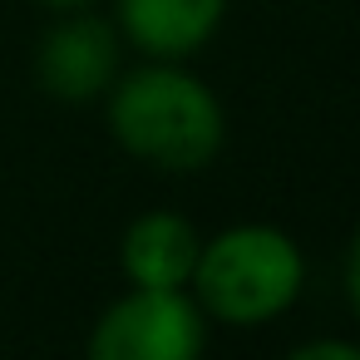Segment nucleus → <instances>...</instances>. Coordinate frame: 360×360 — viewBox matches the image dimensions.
Masks as SVG:
<instances>
[{"instance_id":"f257e3e1","label":"nucleus","mask_w":360,"mask_h":360,"mask_svg":"<svg viewBox=\"0 0 360 360\" xmlns=\"http://www.w3.org/2000/svg\"><path fill=\"white\" fill-rule=\"evenodd\" d=\"M109 134L124 153L163 173H193L222 153L227 119L183 60H148L109 84Z\"/></svg>"},{"instance_id":"f03ea898","label":"nucleus","mask_w":360,"mask_h":360,"mask_svg":"<svg viewBox=\"0 0 360 360\" xmlns=\"http://www.w3.org/2000/svg\"><path fill=\"white\" fill-rule=\"evenodd\" d=\"M188 286L207 321L266 326L296 306L306 286V257L291 232L271 222H237L202 242Z\"/></svg>"},{"instance_id":"7ed1b4c3","label":"nucleus","mask_w":360,"mask_h":360,"mask_svg":"<svg viewBox=\"0 0 360 360\" xmlns=\"http://www.w3.org/2000/svg\"><path fill=\"white\" fill-rule=\"evenodd\" d=\"M207 316L188 291H124L89 330L84 360H202Z\"/></svg>"},{"instance_id":"20e7f679","label":"nucleus","mask_w":360,"mask_h":360,"mask_svg":"<svg viewBox=\"0 0 360 360\" xmlns=\"http://www.w3.org/2000/svg\"><path fill=\"white\" fill-rule=\"evenodd\" d=\"M35 79L50 99H65V104H89V99L109 94V84L119 79V35H114V25H104L99 15L70 11L40 40Z\"/></svg>"},{"instance_id":"39448f33","label":"nucleus","mask_w":360,"mask_h":360,"mask_svg":"<svg viewBox=\"0 0 360 360\" xmlns=\"http://www.w3.org/2000/svg\"><path fill=\"white\" fill-rule=\"evenodd\" d=\"M202 237L188 217L158 207L129 222L124 242H119V266L129 276V286H148V291H188L193 266H198Z\"/></svg>"},{"instance_id":"423d86ee","label":"nucleus","mask_w":360,"mask_h":360,"mask_svg":"<svg viewBox=\"0 0 360 360\" xmlns=\"http://www.w3.org/2000/svg\"><path fill=\"white\" fill-rule=\"evenodd\" d=\"M227 15V0H119V25L148 60L198 55Z\"/></svg>"},{"instance_id":"0eeeda50","label":"nucleus","mask_w":360,"mask_h":360,"mask_svg":"<svg viewBox=\"0 0 360 360\" xmlns=\"http://www.w3.org/2000/svg\"><path fill=\"white\" fill-rule=\"evenodd\" d=\"M286 360H360V345L355 340H306Z\"/></svg>"},{"instance_id":"6e6552de","label":"nucleus","mask_w":360,"mask_h":360,"mask_svg":"<svg viewBox=\"0 0 360 360\" xmlns=\"http://www.w3.org/2000/svg\"><path fill=\"white\" fill-rule=\"evenodd\" d=\"M345 301L360 321V232L350 237V252H345Z\"/></svg>"},{"instance_id":"1a4fd4ad","label":"nucleus","mask_w":360,"mask_h":360,"mask_svg":"<svg viewBox=\"0 0 360 360\" xmlns=\"http://www.w3.org/2000/svg\"><path fill=\"white\" fill-rule=\"evenodd\" d=\"M40 6H50V11H84L89 0H40Z\"/></svg>"}]
</instances>
